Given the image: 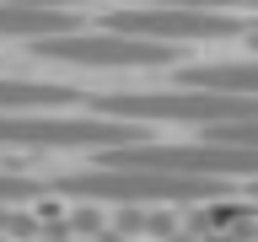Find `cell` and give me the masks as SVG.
<instances>
[{
    "label": "cell",
    "instance_id": "obj_8",
    "mask_svg": "<svg viewBox=\"0 0 258 242\" xmlns=\"http://www.w3.org/2000/svg\"><path fill=\"white\" fill-rule=\"evenodd\" d=\"M81 102L76 86L59 81H0V113H27V108H70Z\"/></svg>",
    "mask_w": 258,
    "mask_h": 242
},
{
    "label": "cell",
    "instance_id": "obj_7",
    "mask_svg": "<svg viewBox=\"0 0 258 242\" xmlns=\"http://www.w3.org/2000/svg\"><path fill=\"white\" fill-rule=\"evenodd\" d=\"M183 86H210V92H242L258 97V59H221V65H188Z\"/></svg>",
    "mask_w": 258,
    "mask_h": 242
},
{
    "label": "cell",
    "instance_id": "obj_10",
    "mask_svg": "<svg viewBox=\"0 0 258 242\" xmlns=\"http://www.w3.org/2000/svg\"><path fill=\"white\" fill-rule=\"evenodd\" d=\"M151 6H188V11H258V0H151Z\"/></svg>",
    "mask_w": 258,
    "mask_h": 242
},
{
    "label": "cell",
    "instance_id": "obj_11",
    "mask_svg": "<svg viewBox=\"0 0 258 242\" xmlns=\"http://www.w3.org/2000/svg\"><path fill=\"white\" fill-rule=\"evenodd\" d=\"M16 6H48V11H70V6H92V0H16Z\"/></svg>",
    "mask_w": 258,
    "mask_h": 242
},
{
    "label": "cell",
    "instance_id": "obj_6",
    "mask_svg": "<svg viewBox=\"0 0 258 242\" xmlns=\"http://www.w3.org/2000/svg\"><path fill=\"white\" fill-rule=\"evenodd\" d=\"M76 27H81V22H76L70 11L0 0V38H54V32H76Z\"/></svg>",
    "mask_w": 258,
    "mask_h": 242
},
{
    "label": "cell",
    "instance_id": "obj_3",
    "mask_svg": "<svg viewBox=\"0 0 258 242\" xmlns=\"http://www.w3.org/2000/svg\"><path fill=\"white\" fill-rule=\"evenodd\" d=\"M145 124L135 118H38V113H0V145L22 151H113L140 145Z\"/></svg>",
    "mask_w": 258,
    "mask_h": 242
},
{
    "label": "cell",
    "instance_id": "obj_4",
    "mask_svg": "<svg viewBox=\"0 0 258 242\" xmlns=\"http://www.w3.org/2000/svg\"><path fill=\"white\" fill-rule=\"evenodd\" d=\"M32 48L54 65H81V70H156L172 65V43H151V38H129V32H54V38H32Z\"/></svg>",
    "mask_w": 258,
    "mask_h": 242
},
{
    "label": "cell",
    "instance_id": "obj_9",
    "mask_svg": "<svg viewBox=\"0 0 258 242\" xmlns=\"http://www.w3.org/2000/svg\"><path fill=\"white\" fill-rule=\"evenodd\" d=\"M43 189V183H32L22 172H0V205H16V199H32V194Z\"/></svg>",
    "mask_w": 258,
    "mask_h": 242
},
{
    "label": "cell",
    "instance_id": "obj_5",
    "mask_svg": "<svg viewBox=\"0 0 258 242\" xmlns=\"http://www.w3.org/2000/svg\"><path fill=\"white\" fill-rule=\"evenodd\" d=\"M108 32H129V38H151V43H215V38H242V22L231 11H188V6H129V11L102 16Z\"/></svg>",
    "mask_w": 258,
    "mask_h": 242
},
{
    "label": "cell",
    "instance_id": "obj_1",
    "mask_svg": "<svg viewBox=\"0 0 258 242\" xmlns=\"http://www.w3.org/2000/svg\"><path fill=\"white\" fill-rule=\"evenodd\" d=\"M54 194H70L81 205H210L221 183L188 172H145V167H92V172H64L48 183Z\"/></svg>",
    "mask_w": 258,
    "mask_h": 242
},
{
    "label": "cell",
    "instance_id": "obj_13",
    "mask_svg": "<svg viewBox=\"0 0 258 242\" xmlns=\"http://www.w3.org/2000/svg\"><path fill=\"white\" fill-rule=\"evenodd\" d=\"M253 194H258V189H253Z\"/></svg>",
    "mask_w": 258,
    "mask_h": 242
},
{
    "label": "cell",
    "instance_id": "obj_12",
    "mask_svg": "<svg viewBox=\"0 0 258 242\" xmlns=\"http://www.w3.org/2000/svg\"><path fill=\"white\" fill-rule=\"evenodd\" d=\"M253 48H258V32H253Z\"/></svg>",
    "mask_w": 258,
    "mask_h": 242
},
{
    "label": "cell",
    "instance_id": "obj_2",
    "mask_svg": "<svg viewBox=\"0 0 258 242\" xmlns=\"http://www.w3.org/2000/svg\"><path fill=\"white\" fill-rule=\"evenodd\" d=\"M102 118H135V124H242L258 118V97L242 92H210V86H183V92H113L86 97Z\"/></svg>",
    "mask_w": 258,
    "mask_h": 242
}]
</instances>
